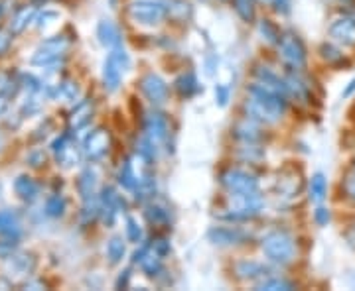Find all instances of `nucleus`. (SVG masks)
Here are the masks:
<instances>
[{"label":"nucleus","mask_w":355,"mask_h":291,"mask_svg":"<svg viewBox=\"0 0 355 291\" xmlns=\"http://www.w3.org/2000/svg\"><path fill=\"white\" fill-rule=\"evenodd\" d=\"M235 272L241 279H247V281H254V279L266 278L270 274V267L261 264V262H253V260H243V262H237L235 266Z\"/></svg>","instance_id":"nucleus-20"},{"label":"nucleus","mask_w":355,"mask_h":291,"mask_svg":"<svg viewBox=\"0 0 355 291\" xmlns=\"http://www.w3.org/2000/svg\"><path fill=\"white\" fill-rule=\"evenodd\" d=\"M261 250L266 256V260L280 264V266H286L294 260V254H296V246H294V238L286 232H280L275 230L270 234H266L263 242H261Z\"/></svg>","instance_id":"nucleus-1"},{"label":"nucleus","mask_w":355,"mask_h":291,"mask_svg":"<svg viewBox=\"0 0 355 291\" xmlns=\"http://www.w3.org/2000/svg\"><path fill=\"white\" fill-rule=\"evenodd\" d=\"M166 12L172 20L184 22V20H190L191 4L188 0H166Z\"/></svg>","instance_id":"nucleus-25"},{"label":"nucleus","mask_w":355,"mask_h":291,"mask_svg":"<svg viewBox=\"0 0 355 291\" xmlns=\"http://www.w3.org/2000/svg\"><path fill=\"white\" fill-rule=\"evenodd\" d=\"M34 20H36V10H34L32 6H26V8L16 12V16L12 18V22H10V30H12L14 34H20V32H24L26 28L32 24Z\"/></svg>","instance_id":"nucleus-28"},{"label":"nucleus","mask_w":355,"mask_h":291,"mask_svg":"<svg viewBox=\"0 0 355 291\" xmlns=\"http://www.w3.org/2000/svg\"><path fill=\"white\" fill-rule=\"evenodd\" d=\"M93 118V102L91 101H81L79 104H76V109L69 114V128L71 130H81L85 128L91 122Z\"/></svg>","instance_id":"nucleus-21"},{"label":"nucleus","mask_w":355,"mask_h":291,"mask_svg":"<svg viewBox=\"0 0 355 291\" xmlns=\"http://www.w3.org/2000/svg\"><path fill=\"white\" fill-rule=\"evenodd\" d=\"M125 254H127V244L123 241V236H113L111 241L107 242V258H109L111 264L123 262Z\"/></svg>","instance_id":"nucleus-30"},{"label":"nucleus","mask_w":355,"mask_h":291,"mask_svg":"<svg viewBox=\"0 0 355 291\" xmlns=\"http://www.w3.org/2000/svg\"><path fill=\"white\" fill-rule=\"evenodd\" d=\"M330 36L338 44H343V46H355V18H338L334 24L330 26Z\"/></svg>","instance_id":"nucleus-16"},{"label":"nucleus","mask_w":355,"mask_h":291,"mask_svg":"<svg viewBox=\"0 0 355 291\" xmlns=\"http://www.w3.org/2000/svg\"><path fill=\"white\" fill-rule=\"evenodd\" d=\"M320 53H322V57H324L328 64H336V62H342L343 59V55L340 53V50L330 46V44H324V46L320 48Z\"/></svg>","instance_id":"nucleus-42"},{"label":"nucleus","mask_w":355,"mask_h":291,"mask_svg":"<svg viewBox=\"0 0 355 291\" xmlns=\"http://www.w3.org/2000/svg\"><path fill=\"white\" fill-rule=\"evenodd\" d=\"M144 215L148 218V223H153V225H166L168 218H170L168 211H166L164 207H160V205H148Z\"/></svg>","instance_id":"nucleus-35"},{"label":"nucleus","mask_w":355,"mask_h":291,"mask_svg":"<svg viewBox=\"0 0 355 291\" xmlns=\"http://www.w3.org/2000/svg\"><path fill=\"white\" fill-rule=\"evenodd\" d=\"M127 238L135 244L142 242V227L135 216H127Z\"/></svg>","instance_id":"nucleus-40"},{"label":"nucleus","mask_w":355,"mask_h":291,"mask_svg":"<svg viewBox=\"0 0 355 291\" xmlns=\"http://www.w3.org/2000/svg\"><path fill=\"white\" fill-rule=\"evenodd\" d=\"M128 14L140 26L162 24V20L168 16L166 2L160 0H132L128 4Z\"/></svg>","instance_id":"nucleus-5"},{"label":"nucleus","mask_w":355,"mask_h":291,"mask_svg":"<svg viewBox=\"0 0 355 291\" xmlns=\"http://www.w3.org/2000/svg\"><path fill=\"white\" fill-rule=\"evenodd\" d=\"M109 148H111V134L105 128L93 130L83 142V153L91 162L101 160L103 156L109 152Z\"/></svg>","instance_id":"nucleus-11"},{"label":"nucleus","mask_w":355,"mask_h":291,"mask_svg":"<svg viewBox=\"0 0 355 291\" xmlns=\"http://www.w3.org/2000/svg\"><path fill=\"white\" fill-rule=\"evenodd\" d=\"M130 67V57L125 51L123 46L119 48H113L111 53L107 55L105 64H103V85L109 93H114L119 91L121 83H123V75L128 71Z\"/></svg>","instance_id":"nucleus-3"},{"label":"nucleus","mask_w":355,"mask_h":291,"mask_svg":"<svg viewBox=\"0 0 355 291\" xmlns=\"http://www.w3.org/2000/svg\"><path fill=\"white\" fill-rule=\"evenodd\" d=\"M62 22V12L60 10H51V8H46L40 14H36V20H34V26L38 28L40 32L48 34L53 28H58V24Z\"/></svg>","instance_id":"nucleus-24"},{"label":"nucleus","mask_w":355,"mask_h":291,"mask_svg":"<svg viewBox=\"0 0 355 291\" xmlns=\"http://www.w3.org/2000/svg\"><path fill=\"white\" fill-rule=\"evenodd\" d=\"M209 242H214L216 246H235V244H243L249 238V232H245L241 228L233 227H216L207 232Z\"/></svg>","instance_id":"nucleus-13"},{"label":"nucleus","mask_w":355,"mask_h":291,"mask_svg":"<svg viewBox=\"0 0 355 291\" xmlns=\"http://www.w3.org/2000/svg\"><path fill=\"white\" fill-rule=\"evenodd\" d=\"M2 148H4V138H2V134H0V152H2Z\"/></svg>","instance_id":"nucleus-54"},{"label":"nucleus","mask_w":355,"mask_h":291,"mask_svg":"<svg viewBox=\"0 0 355 291\" xmlns=\"http://www.w3.org/2000/svg\"><path fill=\"white\" fill-rule=\"evenodd\" d=\"M257 79H259V83H261V85H265V87H268V89L277 91V93H280V95L288 97L286 79H280L272 69H268V67H259V69H257Z\"/></svg>","instance_id":"nucleus-22"},{"label":"nucleus","mask_w":355,"mask_h":291,"mask_svg":"<svg viewBox=\"0 0 355 291\" xmlns=\"http://www.w3.org/2000/svg\"><path fill=\"white\" fill-rule=\"evenodd\" d=\"M216 102L219 106H227L229 102V89L225 85H221V83L216 85Z\"/></svg>","instance_id":"nucleus-44"},{"label":"nucleus","mask_w":355,"mask_h":291,"mask_svg":"<svg viewBox=\"0 0 355 291\" xmlns=\"http://www.w3.org/2000/svg\"><path fill=\"white\" fill-rule=\"evenodd\" d=\"M6 111H8V101H6V97L0 93V118L6 114Z\"/></svg>","instance_id":"nucleus-52"},{"label":"nucleus","mask_w":355,"mask_h":291,"mask_svg":"<svg viewBox=\"0 0 355 291\" xmlns=\"http://www.w3.org/2000/svg\"><path fill=\"white\" fill-rule=\"evenodd\" d=\"M28 160L32 162V165H34V167H38V165H42V164H44V162H46V156H44V153H42V152L32 153V156H30Z\"/></svg>","instance_id":"nucleus-50"},{"label":"nucleus","mask_w":355,"mask_h":291,"mask_svg":"<svg viewBox=\"0 0 355 291\" xmlns=\"http://www.w3.org/2000/svg\"><path fill=\"white\" fill-rule=\"evenodd\" d=\"M227 213H223V218L227 220H247L253 218L263 211V197L259 195V191L251 193H231L229 197V207L225 209Z\"/></svg>","instance_id":"nucleus-2"},{"label":"nucleus","mask_w":355,"mask_h":291,"mask_svg":"<svg viewBox=\"0 0 355 291\" xmlns=\"http://www.w3.org/2000/svg\"><path fill=\"white\" fill-rule=\"evenodd\" d=\"M340 2H343V4H354L355 0H340Z\"/></svg>","instance_id":"nucleus-55"},{"label":"nucleus","mask_w":355,"mask_h":291,"mask_svg":"<svg viewBox=\"0 0 355 291\" xmlns=\"http://www.w3.org/2000/svg\"><path fill=\"white\" fill-rule=\"evenodd\" d=\"M233 132H235V138H239L245 144H254L257 140L261 138V130L253 120H243L239 124H235Z\"/></svg>","instance_id":"nucleus-27"},{"label":"nucleus","mask_w":355,"mask_h":291,"mask_svg":"<svg viewBox=\"0 0 355 291\" xmlns=\"http://www.w3.org/2000/svg\"><path fill=\"white\" fill-rule=\"evenodd\" d=\"M221 185L229 193H251L259 191V179L245 169H227L221 173Z\"/></svg>","instance_id":"nucleus-8"},{"label":"nucleus","mask_w":355,"mask_h":291,"mask_svg":"<svg viewBox=\"0 0 355 291\" xmlns=\"http://www.w3.org/2000/svg\"><path fill=\"white\" fill-rule=\"evenodd\" d=\"M314 218H316V223L320 227H326L330 223V211L326 207H318L316 213H314Z\"/></svg>","instance_id":"nucleus-45"},{"label":"nucleus","mask_w":355,"mask_h":291,"mask_svg":"<svg viewBox=\"0 0 355 291\" xmlns=\"http://www.w3.org/2000/svg\"><path fill=\"white\" fill-rule=\"evenodd\" d=\"M286 89H288V95L294 97L296 101L306 102L308 101V85L300 79L298 75H288L286 77Z\"/></svg>","instance_id":"nucleus-31"},{"label":"nucleus","mask_w":355,"mask_h":291,"mask_svg":"<svg viewBox=\"0 0 355 291\" xmlns=\"http://www.w3.org/2000/svg\"><path fill=\"white\" fill-rule=\"evenodd\" d=\"M65 207H67V203L62 195H51L46 199V205H44V209H46V215L51 216V218H60V216H64L65 213Z\"/></svg>","instance_id":"nucleus-33"},{"label":"nucleus","mask_w":355,"mask_h":291,"mask_svg":"<svg viewBox=\"0 0 355 291\" xmlns=\"http://www.w3.org/2000/svg\"><path fill=\"white\" fill-rule=\"evenodd\" d=\"M99 215H101L103 223L107 227H113L114 218L121 213V209H125V201L121 199V195L113 189V187H105L99 201Z\"/></svg>","instance_id":"nucleus-12"},{"label":"nucleus","mask_w":355,"mask_h":291,"mask_svg":"<svg viewBox=\"0 0 355 291\" xmlns=\"http://www.w3.org/2000/svg\"><path fill=\"white\" fill-rule=\"evenodd\" d=\"M259 32H261V36L268 41V44H279V30L272 26L270 20H261V24H259Z\"/></svg>","instance_id":"nucleus-39"},{"label":"nucleus","mask_w":355,"mask_h":291,"mask_svg":"<svg viewBox=\"0 0 355 291\" xmlns=\"http://www.w3.org/2000/svg\"><path fill=\"white\" fill-rule=\"evenodd\" d=\"M144 132H146V138H150L154 144H160L168 138V132H170V124H168V118L162 113H148L144 116Z\"/></svg>","instance_id":"nucleus-14"},{"label":"nucleus","mask_w":355,"mask_h":291,"mask_svg":"<svg viewBox=\"0 0 355 291\" xmlns=\"http://www.w3.org/2000/svg\"><path fill=\"white\" fill-rule=\"evenodd\" d=\"M20 220L18 215L10 209H0V236H10L18 238L20 236Z\"/></svg>","instance_id":"nucleus-23"},{"label":"nucleus","mask_w":355,"mask_h":291,"mask_svg":"<svg viewBox=\"0 0 355 291\" xmlns=\"http://www.w3.org/2000/svg\"><path fill=\"white\" fill-rule=\"evenodd\" d=\"M257 290H268V291H279V290H294V285H292L291 281H286V279H280V278H266L263 279L259 285H257Z\"/></svg>","instance_id":"nucleus-36"},{"label":"nucleus","mask_w":355,"mask_h":291,"mask_svg":"<svg viewBox=\"0 0 355 291\" xmlns=\"http://www.w3.org/2000/svg\"><path fill=\"white\" fill-rule=\"evenodd\" d=\"M279 51L280 57L286 62V64L294 67V69H300L306 64V48L302 44V39L298 38L296 34L286 32L282 38L279 39Z\"/></svg>","instance_id":"nucleus-6"},{"label":"nucleus","mask_w":355,"mask_h":291,"mask_svg":"<svg viewBox=\"0 0 355 291\" xmlns=\"http://www.w3.org/2000/svg\"><path fill=\"white\" fill-rule=\"evenodd\" d=\"M174 89L182 95V97H193L198 91H200V83H198V77L193 73H182L180 77H176L174 81Z\"/></svg>","instance_id":"nucleus-26"},{"label":"nucleus","mask_w":355,"mask_h":291,"mask_svg":"<svg viewBox=\"0 0 355 291\" xmlns=\"http://www.w3.org/2000/svg\"><path fill=\"white\" fill-rule=\"evenodd\" d=\"M279 191L284 197H294V195H298V191H300V178L291 176V178L280 179Z\"/></svg>","instance_id":"nucleus-37"},{"label":"nucleus","mask_w":355,"mask_h":291,"mask_svg":"<svg viewBox=\"0 0 355 291\" xmlns=\"http://www.w3.org/2000/svg\"><path fill=\"white\" fill-rule=\"evenodd\" d=\"M58 97H62L67 102H76L81 97V89H79V85H77L76 81H62L60 91H58Z\"/></svg>","instance_id":"nucleus-34"},{"label":"nucleus","mask_w":355,"mask_h":291,"mask_svg":"<svg viewBox=\"0 0 355 291\" xmlns=\"http://www.w3.org/2000/svg\"><path fill=\"white\" fill-rule=\"evenodd\" d=\"M235 2V10L241 16L245 22H253L254 18V6L253 0H233Z\"/></svg>","instance_id":"nucleus-38"},{"label":"nucleus","mask_w":355,"mask_h":291,"mask_svg":"<svg viewBox=\"0 0 355 291\" xmlns=\"http://www.w3.org/2000/svg\"><path fill=\"white\" fill-rule=\"evenodd\" d=\"M34 270H36V258L34 254L28 252H14L12 256H8L4 266L6 278L10 281H24L34 274Z\"/></svg>","instance_id":"nucleus-7"},{"label":"nucleus","mask_w":355,"mask_h":291,"mask_svg":"<svg viewBox=\"0 0 355 291\" xmlns=\"http://www.w3.org/2000/svg\"><path fill=\"white\" fill-rule=\"evenodd\" d=\"M18 248V238H10V236H2L0 238V258H8L12 256Z\"/></svg>","instance_id":"nucleus-41"},{"label":"nucleus","mask_w":355,"mask_h":291,"mask_svg":"<svg viewBox=\"0 0 355 291\" xmlns=\"http://www.w3.org/2000/svg\"><path fill=\"white\" fill-rule=\"evenodd\" d=\"M245 109H247V113L251 114V118L254 120H261V122H266V124H272V122H279L280 118H282V114L277 109H272V106H268L265 102L257 101L253 97H249L247 102H245Z\"/></svg>","instance_id":"nucleus-15"},{"label":"nucleus","mask_w":355,"mask_h":291,"mask_svg":"<svg viewBox=\"0 0 355 291\" xmlns=\"http://www.w3.org/2000/svg\"><path fill=\"white\" fill-rule=\"evenodd\" d=\"M16 89H18V83L14 81L12 77L0 75V93H2L4 97L16 95Z\"/></svg>","instance_id":"nucleus-43"},{"label":"nucleus","mask_w":355,"mask_h":291,"mask_svg":"<svg viewBox=\"0 0 355 291\" xmlns=\"http://www.w3.org/2000/svg\"><path fill=\"white\" fill-rule=\"evenodd\" d=\"M354 91H355V77H354V79H352V81H349V85H347V89H345V91H343V93H342V97H349V95H352Z\"/></svg>","instance_id":"nucleus-53"},{"label":"nucleus","mask_w":355,"mask_h":291,"mask_svg":"<svg viewBox=\"0 0 355 291\" xmlns=\"http://www.w3.org/2000/svg\"><path fill=\"white\" fill-rule=\"evenodd\" d=\"M140 91L154 106H162L168 101V83L156 73H146L140 79Z\"/></svg>","instance_id":"nucleus-9"},{"label":"nucleus","mask_w":355,"mask_h":291,"mask_svg":"<svg viewBox=\"0 0 355 291\" xmlns=\"http://www.w3.org/2000/svg\"><path fill=\"white\" fill-rule=\"evenodd\" d=\"M128 270L127 272H123L121 276H119V279H116V288H127V283H128Z\"/></svg>","instance_id":"nucleus-51"},{"label":"nucleus","mask_w":355,"mask_h":291,"mask_svg":"<svg viewBox=\"0 0 355 291\" xmlns=\"http://www.w3.org/2000/svg\"><path fill=\"white\" fill-rule=\"evenodd\" d=\"M97 38L109 50L123 46V34H121L119 26L114 24L113 20H101L97 24Z\"/></svg>","instance_id":"nucleus-18"},{"label":"nucleus","mask_w":355,"mask_h":291,"mask_svg":"<svg viewBox=\"0 0 355 291\" xmlns=\"http://www.w3.org/2000/svg\"><path fill=\"white\" fill-rule=\"evenodd\" d=\"M328 193V181L324 173H314L310 179V199L314 203H322Z\"/></svg>","instance_id":"nucleus-32"},{"label":"nucleus","mask_w":355,"mask_h":291,"mask_svg":"<svg viewBox=\"0 0 355 291\" xmlns=\"http://www.w3.org/2000/svg\"><path fill=\"white\" fill-rule=\"evenodd\" d=\"M97 189H99V173L93 167H85L77 179V191H79L81 199L85 203L93 201L97 195Z\"/></svg>","instance_id":"nucleus-17"},{"label":"nucleus","mask_w":355,"mask_h":291,"mask_svg":"<svg viewBox=\"0 0 355 291\" xmlns=\"http://www.w3.org/2000/svg\"><path fill=\"white\" fill-rule=\"evenodd\" d=\"M270 2H272L275 10H277L279 14H288V12H291L292 0H270Z\"/></svg>","instance_id":"nucleus-48"},{"label":"nucleus","mask_w":355,"mask_h":291,"mask_svg":"<svg viewBox=\"0 0 355 291\" xmlns=\"http://www.w3.org/2000/svg\"><path fill=\"white\" fill-rule=\"evenodd\" d=\"M67 48H69V39L64 38V36L48 38L40 46L38 50L32 53L30 64L36 65V67H42V69H50V67L58 65L64 59Z\"/></svg>","instance_id":"nucleus-4"},{"label":"nucleus","mask_w":355,"mask_h":291,"mask_svg":"<svg viewBox=\"0 0 355 291\" xmlns=\"http://www.w3.org/2000/svg\"><path fill=\"white\" fill-rule=\"evenodd\" d=\"M8 46H10V36L6 32H0V55L8 50Z\"/></svg>","instance_id":"nucleus-49"},{"label":"nucleus","mask_w":355,"mask_h":291,"mask_svg":"<svg viewBox=\"0 0 355 291\" xmlns=\"http://www.w3.org/2000/svg\"><path fill=\"white\" fill-rule=\"evenodd\" d=\"M14 191L24 203H34L40 197V185L26 173L14 179Z\"/></svg>","instance_id":"nucleus-19"},{"label":"nucleus","mask_w":355,"mask_h":291,"mask_svg":"<svg viewBox=\"0 0 355 291\" xmlns=\"http://www.w3.org/2000/svg\"><path fill=\"white\" fill-rule=\"evenodd\" d=\"M42 95H44V91H26V97L24 101L20 102V113L24 114V116H30V114H36L42 109Z\"/></svg>","instance_id":"nucleus-29"},{"label":"nucleus","mask_w":355,"mask_h":291,"mask_svg":"<svg viewBox=\"0 0 355 291\" xmlns=\"http://www.w3.org/2000/svg\"><path fill=\"white\" fill-rule=\"evenodd\" d=\"M51 153H53L58 165H62L64 169L76 167V165L79 164V158H81L79 148L73 144V140L69 138V136H60V138L53 140V144H51Z\"/></svg>","instance_id":"nucleus-10"},{"label":"nucleus","mask_w":355,"mask_h":291,"mask_svg":"<svg viewBox=\"0 0 355 291\" xmlns=\"http://www.w3.org/2000/svg\"><path fill=\"white\" fill-rule=\"evenodd\" d=\"M343 189L347 193V197L355 203V176H347L343 181Z\"/></svg>","instance_id":"nucleus-47"},{"label":"nucleus","mask_w":355,"mask_h":291,"mask_svg":"<svg viewBox=\"0 0 355 291\" xmlns=\"http://www.w3.org/2000/svg\"><path fill=\"white\" fill-rule=\"evenodd\" d=\"M154 248V252H158L162 258L164 256H168L170 254V242L164 241V238H158V241H153V244H150Z\"/></svg>","instance_id":"nucleus-46"}]
</instances>
